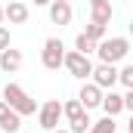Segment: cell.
I'll return each mask as SVG.
<instances>
[{"mask_svg": "<svg viewBox=\"0 0 133 133\" xmlns=\"http://www.w3.org/2000/svg\"><path fill=\"white\" fill-rule=\"evenodd\" d=\"M53 0H34V6H50Z\"/></svg>", "mask_w": 133, "mask_h": 133, "instance_id": "23", "label": "cell"}, {"mask_svg": "<svg viewBox=\"0 0 133 133\" xmlns=\"http://www.w3.org/2000/svg\"><path fill=\"white\" fill-rule=\"evenodd\" d=\"M127 130H130V133H133V115H130V124H127Z\"/></svg>", "mask_w": 133, "mask_h": 133, "instance_id": "26", "label": "cell"}, {"mask_svg": "<svg viewBox=\"0 0 133 133\" xmlns=\"http://www.w3.org/2000/svg\"><path fill=\"white\" fill-rule=\"evenodd\" d=\"M127 28H130V37H133V19H130V22H127Z\"/></svg>", "mask_w": 133, "mask_h": 133, "instance_id": "25", "label": "cell"}, {"mask_svg": "<svg viewBox=\"0 0 133 133\" xmlns=\"http://www.w3.org/2000/svg\"><path fill=\"white\" fill-rule=\"evenodd\" d=\"M96 46H99V43H96V40H90V37H87L84 31L77 34V40H74V50H77V53H84V56L96 53Z\"/></svg>", "mask_w": 133, "mask_h": 133, "instance_id": "15", "label": "cell"}, {"mask_svg": "<svg viewBox=\"0 0 133 133\" xmlns=\"http://www.w3.org/2000/svg\"><path fill=\"white\" fill-rule=\"evenodd\" d=\"M87 108H84V102L81 99H68V102H62V115H65L68 121H74V118H81Z\"/></svg>", "mask_w": 133, "mask_h": 133, "instance_id": "13", "label": "cell"}, {"mask_svg": "<svg viewBox=\"0 0 133 133\" xmlns=\"http://www.w3.org/2000/svg\"><path fill=\"white\" fill-rule=\"evenodd\" d=\"M3 9H6V22H9V25H25L28 16H31L28 3H22V0H9Z\"/></svg>", "mask_w": 133, "mask_h": 133, "instance_id": "7", "label": "cell"}, {"mask_svg": "<svg viewBox=\"0 0 133 133\" xmlns=\"http://www.w3.org/2000/svg\"><path fill=\"white\" fill-rule=\"evenodd\" d=\"M3 22H6V9L0 6V25H3Z\"/></svg>", "mask_w": 133, "mask_h": 133, "instance_id": "24", "label": "cell"}, {"mask_svg": "<svg viewBox=\"0 0 133 133\" xmlns=\"http://www.w3.org/2000/svg\"><path fill=\"white\" fill-rule=\"evenodd\" d=\"M19 68H22V50H12V46H6V50L0 53V71L12 74V71H19Z\"/></svg>", "mask_w": 133, "mask_h": 133, "instance_id": "10", "label": "cell"}, {"mask_svg": "<svg viewBox=\"0 0 133 133\" xmlns=\"http://www.w3.org/2000/svg\"><path fill=\"white\" fill-rule=\"evenodd\" d=\"M50 22L53 25H71V3L68 0H53L50 3Z\"/></svg>", "mask_w": 133, "mask_h": 133, "instance_id": "9", "label": "cell"}, {"mask_svg": "<svg viewBox=\"0 0 133 133\" xmlns=\"http://www.w3.org/2000/svg\"><path fill=\"white\" fill-rule=\"evenodd\" d=\"M40 62H43V68H46V71H59V68L65 65V43H62L59 37H50V40L43 43Z\"/></svg>", "mask_w": 133, "mask_h": 133, "instance_id": "3", "label": "cell"}, {"mask_svg": "<svg viewBox=\"0 0 133 133\" xmlns=\"http://www.w3.org/2000/svg\"><path fill=\"white\" fill-rule=\"evenodd\" d=\"M118 81L127 87V90H133V65H124L121 68V74H118Z\"/></svg>", "mask_w": 133, "mask_h": 133, "instance_id": "19", "label": "cell"}, {"mask_svg": "<svg viewBox=\"0 0 133 133\" xmlns=\"http://www.w3.org/2000/svg\"><path fill=\"white\" fill-rule=\"evenodd\" d=\"M127 53H130V40L127 37H105L96 46L99 62H108V65H118L121 59H127Z\"/></svg>", "mask_w": 133, "mask_h": 133, "instance_id": "1", "label": "cell"}, {"mask_svg": "<svg viewBox=\"0 0 133 133\" xmlns=\"http://www.w3.org/2000/svg\"><path fill=\"white\" fill-rule=\"evenodd\" d=\"M68 124H71V127H68L71 133H90V127H93V121H90V115H87V111H84L81 118H74V121H68Z\"/></svg>", "mask_w": 133, "mask_h": 133, "instance_id": "17", "label": "cell"}, {"mask_svg": "<svg viewBox=\"0 0 133 133\" xmlns=\"http://www.w3.org/2000/svg\"><path fill=\"white\" fill-rule=\"evenodd\" d=\"M90 6H93V19H90V22H99V25H108V22H111L115 6H111L108 0H96V3H90Z\"/></svg>", "mask_w": 133, "mask_h": 133, "instance_id": "12", "label": "cell"}, {"mask_svg": "<svg viewBox=\"0 0 133 133\" xmlns=\"http://www.w3.org/2000/svg\"><path fill=\"white\" fill-rule=\"evenodd\" d=\"M90 133H118V124H115L111 115H105V118H99V121H93Z\"/></svg>", "mask_w": 133, "mask_h": 133, "instance_id": "14", "label": "cell"}, {"mask_svg": "<svg viewBox=\"0 0 133 133\" xmlns=\"http://www.w3.org/2000/svg\"><path fill=\"white\" fill-rule=\"evenodd\" d=\"M118 74H121V68L108 65V62H99V65L93 68V84L102 87V90H111V87L118 84Z\"/></svg>", "mask_w": 133, "mask_h": 133, "instance_id": "6", "label": "cell"}, {"mask_svg": "<svg viewBox=\"0 0 133 133\" xmlns=\"http://www.w3.org/2000/svg\"><path fill=\"white\" fill-rule=\"evenodd\" d=\"M124 108L133 115V90H127V93H124Z\"/></svg>", "mask_w": 133, "mask_h": 133, "instance_id": "21", "label": "cell"}, {"mask_svg": "<svg viewBox=\"0 0 133 133\" xmlns=\"http://www.w3.org/2000/svg\"><path fill=\"white\" fill-rule=\"evenodd\" d=\"M3 99L9 102V108H12V111H19L22 118H28V115H34V111L40 108V105H37V102H34L31 96L19 87V84H6V87H3Z\"/></svg>", "mask_w": 133, "mask_h": 133, "instance_id": "2", "label": "cell"}, {"mask_svg": "<svg viewBox=\"0 0 133 133\" xmlns=\"http://www.w3.org/2000/svg\"><path fill=\"white\" fill-rule=\"evenodd\" d=\"M99 108L105 111V115H111V118H115V115H121V111H124V96H121V93H115V90H105Z\"/></svg>", "mask_w": 133, "mask_h": 133, "instance_id": "11", "label": "cell"}, {"mask_svg": "<svg viewBox=\"0 0 133 133\" xmlns=\"http://www.w3.org/2000/svg\"><path fill=\"white\" fill-rule=\"evenodd\" d=\"M105 28H108V25H99V22H90V25L84 28V34H87L90 40H96V43H102V40H105Z\"/></svg>", "mask_w": 133, "mask_h": 133, "instance_id": "18", "label": "cell"}, {"mask_svg": "<svg viewBox=\"0 0 133 133\" xmlns=\"http://www.w3.org/2000/svg\"><path fill=\"white\" fill-rule=\"evenodd\" d=\"M53 133H71V130H59V127H56V130H53Z\"/></svg>", "mask_w": 133, "mask_h": 133, "instance_id": "27", "label": "cell"}, {"mask_svg": "<svg viewBox=\"0 0 133 133\" xmlns=\"http://www.w3.org/2000/svg\"><path fill=\"white\" fill-rule=\"evenodd\" d=\"M59 118H62V102H59V99H46L40 108H37V121H40V127L50 130V133L59 127Z\"/></svg>", "mask_w": 133, "mask_h": 133, "instance_id": "5", "label": "cell"}, {"mask_svg": "<svg viewBox=\"0 0 133 133\" xmlns=\"http://www.w3.org/2000/svg\"><path fill=\"white\" fill-rule=\"evenodd\" d=\"M102 96H105V90L96 87L93 81H90V84H84V87H81V93H77V99L84 102V108H99V105H102Z\"/></svg>", "mask_w": 133, "mask_h": 133, "instance_id": "8", "label": "cell"}, {"mask_svg": "<svg viewBox=\"0 0 133 133\" xmlns=\"http://www.w3.org/2000/svg\"><path fill=\"white\" fill-rule=\"evenodd\" d=\"M9 111H12V108H9V102H6V99H0V121H3Z\"/></svg>", "mask_w": 133, "mask_h": 133, "instance_id": "22", "label": "cell"}, {"mask_svg": "<svg viewBox=\"0 0 133 133\" xmlns=\"http://www.w3.org/2000/svg\"><path fill=\"white\" fill-rule=\"evenodd\" d=\"M19 127H22V115H19V111H9V115L0 121V130H6V133H19Z\"/></svg>", "mask_w": 133, "mask_h": 133, "instance_id": "16", "label": "cell"}, {"mask_svg": "<svg viewBox=\"0 0 133 133\" xmlns=\"http://www.w3.org/2000/svg\"><path fill=\"white\" fill-rule=\"evenodd\" d=\"M6 46H9V28H6V25H0V53H3Z\"/></svg>", "mask_w": 133, "mask_h": 133, "instance_id": "20", "label": "cell"}, {"mask_svg": "<svg viewBox=\"0 0 133 133\" xmlns=\"http://www.w3.org/2000/svg\"><path fill=\"white\" fill-rule=\"evenodd\" d=\"M68 74H74V77H81V81H87V77H93V62H90V56H84V53H77V50H68L65 53V65Z\"/></svg>", "mask_w": 133, "mask_h": 133, "instance_id": "4", "label": "cell"}, {"mask_svg": "<svg viewBox=\"0 0 133 133\" xmlns=\"http://www.w3.org/2000/svg\"><path fill=\"white\" fill-rule=\"evenodd\" d=\"M90 3H96V0H90Z\"/></svg>", "mask_w": 133, "mask_h": 133, "instance_id": "28", "label": "cell"}]
</instances>
